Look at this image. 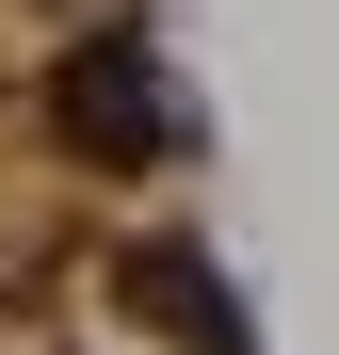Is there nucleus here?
<instances>
[{"mask_svg":"<svg viewBox=\"0 0 339 355\" xmlns=\"http://www.w3.org/2000/svg\"><path fill=\"white\" fill-rule=\"evenodd\" d=\"M130 291H146V323H162V339H194V355H243V291H226L194 243H146V259H130Z\"/></svg>","mask_w":339,"mask_h":355,"instance_id":"nucleus-2","label":"nucleus"},{"mask_svg":"<svg viewBox=\"0 0 339 355\" xmlns=\"http://www.w3.org/2000/svg\"><path fill=\"white\" fill-rule=\"evenodd\" d=\"M65 130L113 146V162L162 146V81H146V49H81V65H65Z\"/></svg>","mask_w":339,"mask_h":355,"instance_id":"nucleus-1","label":"nucleus"}]
</instances>
